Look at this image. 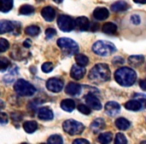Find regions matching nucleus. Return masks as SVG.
<instances>
[{
    "label": "nucleus",
    "mask_w": 146,
    "mask_h": 144,
    "mask_svg": "<svg viewBox=\"0 0 146 144\" xmlns=\"http://www.w3.org/2000/svg\"><path fill=\"white\" fill-rule=\"evenodd\" d=\"M141 107H142L141 102L137 99L130 100V101L125 103V108L128 110H131V111H138V110L141 109Z\"/></svg>",
    "instance_id": "obj_21"
},
{
    "label": "nucleus",
    "mask_w": 146,
    "mask_h": 144,
    "mask_svg": "<svg viewBox=\"0 0 146 144\" xmlns=\"http://www.w3.org/2000/svg\"><path fill=\"white\" fill-rule=\"evenodd\" d=\"M75 26L77 27L79 30L82 31H86L89 29L90 26V21L87 17L85 16H80L78 18H76L75 20Z\"/></svg>",
    "instance_id": "obj_13"
},
{
    "label": "nucleus",
    "mask_w": 146,
    "mask_h": 144,
    "mask_svg": "<svg viewBox=\"0 0 146 144\" xmlns=\"http://www.w3.org/2000/svg\"><path fill=\"white\" fill-rule=\"evenodd\" d=\"M57 44L61 48V50L69 53V54H75L78 52V49H79L77 43L70 38H59Z\"/></svg>",
    "instance_id": "obj_6"
},
{
    "label": "nucleus",
    "mask_w": 146,
    "mask_h": 144,
    "mask_svg": "<svg viewBox=\"0 0 146 144\" xmlns=\"http://www.w3.org/2000/svg\"><path fill=\"white\" fill-rule=\"evenodd\" d=\"M75 61L77 62V64L81 65V66H86L88 64V62H89V59L84 54H76Z\"/></svg>",
    "instance_id": "obj_31"
},
{
    "label": "nucleus",
    "mask_w": 146,
    "mask_h": 144,
    "mask_svg": "<svg viewBox=\"0 0 146 144\" xmlns=\"http://www.w3.org/2000/svg\"><path fill=\"white\" fill-rule=\"evenodd\" d=\"M105 127V122L102 118H96L93 120V122L90 125V129L93 133H98L99 131H101L102 129H104Z\"/></svg>",
    "instance_id": "obj_18"
},
{
    "label": "nucleus",
    "mask_w": 146,
    "mask_h": 144,
    "mask_svg": "<svg viewBox=\"0 0 146 144\" xmlns=\"http://www.w3.org/2000/svg\"><path fill=\"white\" fill-rule=\"evenodd\" d=\"M144 60L145 59H144V56H142V55H132V56H130L128 58V62L131 65H133V66H139L144 62Z\"/></svg>",
    "instance_id": "obj_24"
},
{
    "label": "nucleus",
    "mask_w": 146,
    "mask_h": 144,
    "mask_svg": "<svg viewBox=\"0 0 146 144\" xmlns=\"http://www.w3.org/2000/svg\"><path fill=\"white\" fill-rule=\"evenodd\" d=\"M128 8V4L123 1V0H120V1H116L115 3L111 5V10L113 12H121V11H125Z\"/></svg>",
    "instance_id": "obj_20"
},
{
    "label": "nucleus",
    "mask_w": 146,
    "mask_h": 144,
    "mask_svg": "<svg viewBox=\"0 0 146 144\" xmlns=\"http://www.w3.org/2000/svg\"><path fill=\"white\" fill-rule=\"evenodd\" d=\"M139 85H140V87L144 90V91H146V79L141 80V81L139 82Z\"/></svg>",
    "instance_id": "obj_44"
},
{
    "label": "nucleus",
    "mask_w": 146,
    "mask_h": 144,
    "mask_svg": "<svg viewBox=\"0 0 146 144\" xmlns=\"http://www.w3.org/2000/svg\"><path fill=\"white\" fill-rule=\"evenodd\" d=\"M85 101L88 104V106L90 108H92V109L100 110L102 108V104L100 102V100L93 94H87L85 96Z\"/></svg>",
    "instance_id": "obj_10"
},
{
    "label": "nucleus",
    "mask_w": 146,
    "mask_h": 144,
    "mask_svg": "<svg viewBox=\"0 0 146 144\" xmlns=\"http://www.w3.org/2000/svg\"><path fill=\"white\" fill-rule=\"evenodd\" d=\"M88 77L92 81L96 82H105L108 81L111 77V72L107 64L104 63H99L96 64L93 68L90 70Z\"/></svg>",
    "instance_id": "obj_2"
},
{
    "label": "nucleus",
    "mask_w": 146,
    "mask_h": 144,
    "mask_svg": "<svg viewBox=\"0 0 146 144\" xmlns=\"http://www.w3.org/2000/svg\"><path fill=\"white\" fill-rule=\"evenodd\" d=\"M0 122L1 124H5L8 122V115L5 112H1V117H0Z\"/></svg>",
    "instance_id": "obj_40"
},
{
    "label": "nucleus",
    "mask_w": 146,
    "mask_h": 144,
    "mask_svg": "<svg viewBox=\"0 0 146 144\" xmlns=\"http://www.w3.org/2000/svg\"><path fill=\"white\" fill-rule=\"evenodd\" d=\"M134 97H135V99L139 100L142 105L146 108V95L141 94V93H136V94H134Z\"/></svg>",
    "instance_id": "obj_38"
},
{
    "label": "nucleus",
    "mask_w": 146,
    "mask_h": 144,
    "mask_svg": "<svg viewBox=\"0 0 146 144\" xmlns=\"http://www.w3.org/2000/svg\"><path fill=\"white\" fill-rule=\"evenodd\" d=\"M23 45H24V47H26V48H29L31 45L30 40H29V39H26V40L24 41V43H23Z\"/></svg>",
    "instance_id": "obj_45"
},
{
    "label": "nucleus",
    "mask_w": 146,
    "mask_h": 144,
    "mask_svg": "<svg viewBox=\"0 0 146 144\" xmlns=\"http://www.w3.org/2000/svg\"><path fill=\"white\" fill-rule=\"evenodd\" d=\"M17 23H14V22H11V21H8V20H1L0 21V33H4L6 32H11V31H14L15 29V26Z\"/></svg>",
    "instance_id": "obj_15"
},
{
    "label": "nucleus",
    "mask_w": 146,
    "mask_h": 144,
    "mask_svg": "<svg viewBox=\"0 0 146 144\" xmlns=\"http://www.w3.org/2000/svg\"><path fill=\"white\" fill-rule=\"evenodd\" d=\"M38 118L41 120H45V121H48V120L53 119V112L52 110L49 107H41L38 110Z\"/></svg>",
    "instance_id": "obj_14"
},
{
    "label": "nucleus",
    "mask_w": 146,
    "mask_h": 144,
    "mask_svg": "<svg viewBox=\"0 0 146 144\" xmlns=\"http://www.w3.org/2000/svg\"><path fill=\"white\" fill-rule=\"evenodd\" d=\"M46 87L49 91L53 92V93H58L64 87V84L58 78H50L47 80L46 82Z\"/></svg>",
    "instance_id": "obj_8"
},
{
    "label": "nucleus",
    "mask_w": 146,
    "mask_h": 144,
    "mask_svg": "<svg viewBox=\"0 0 146 144\" xmlns=\"http://www.w3.org/2000/svg\"><path fill=\"white\" fill-rule=\"evenodd\" d=\"M65 92L71 96H77L81 93V86L74 82H70L65 87Z\"/></svg>",
    "instance_id": "obj_12"
},
{
    "label": "nucleus",
    "mask_w": 146,
    "mask_h": 144,
    "mask_svg": "<svg viewBox=\"0 0 146 144\" xmlns=\"http://www.w3.org/2000/svg\"><path fill=\"white\" fill-rule=\"evenodd\" d=\"M78 111L81 112L82 114H85V115H89L91 113L90 108L87 105H85V104H79L78 105Z\"/></svg>",
    "instance_id": "obj_35"
},
{
    "label": "nucleus",
    "mask_w": 146,
    "mask_h": 144,
    "mask_svg": "<svg viewBox=\"0 0 146 144\" xmlns=\"http://www.w3.org/2000/svg\"><path fill=\"white\" fill-rule=\"evenodd\" d=\"M13 7V0H0V10L2 12H8Z\"/></svg>",
    "instance_id": "obj_25"
},
{
    "label": "nucleus",
    "mask_w": 146,
    "mask_h": 144,
    "mask_svg": "<svg viewBox=\"0 0 146 144\" xmlns=\"http://www.w3.org/2000/svg\"><path fill=\"white\" fill-rule=\"evenodd\" d=\"M124 60L123 58H121V57H115V58L113 59V64H120V63H123Z\"/></svg>",
    "instance_id": "obj_42"
},
{
    "label": "nucleus",
    "mask_w": 146,
    "mask_h": 144,
    "mask_svg": "<svg viewBox=\"0 0 146 144\" xmlns=\"http://www.w3.org/2000/svg\"><path fill=\"white\" fill-rule=\"evenodd\" d=\"M54 2H56V3H61L62 2V0H53Z\"/></svg>",
    "instance_id": "obj_47"
},
{
    "label": "nucleus",
    "mask_w": 146,
    "mask_h": 144,
    "mask_svg": "<svg viewBox=\"0 0 146 144\" xmlns=\"http://www.w3.org/2000/svg\"><path fill=\"white\" fill-rule=\"evenodd\" d=\"M39 32H40V28L36 25H31L25 28V33L29 36H36L39 34Z\"/></svg>",
    "instance_id": "obj_29"
},
{
    "label": "nucleus",
    "mask_w": 146,
    "mask_h": 144,
    "mask_svg": "<svg viewBox=\"0 0 146 144\" xmlns=\"http://www.w3.org/2000/svg\"><path fill=\"white\" fill-rule=\"evenodd\" d=\"M14 90L20 96H32L36 92V88L24 79H18L14 84Z\"/></svg>",
    "instance_id": "obj_4"
},
{
    "label": "nucleus",
    "mask_w": 146,
    "mask_h": 144,
    "mask_svg": "<svg viewBox=\"0 0 146 144\" xmlns=\"http://www.w3.org/2000/svg\"><path fill=\"white\" fill-rule=\"evenodd\" d=\"M60 107L62 108L64 111L71 112L75 109V102L72 99H64L61 101Z\"/></svg>",
    "instance_id": "obj_19"
},
{
    "label": "nucleus",
    "mask_w": 146,
    "mask_h": 144,
    "mask_svg": "<svg viewBox=\"0 0 146 144\" xmlns=\"http://www.w3.org/2000/svg\"><path fill=\"white\" fill-rule=\"evenodd\" d=\"M62 127L63 130L65 132H67L68 134H70V135H79L84 130L83 124L72 119L66 120V121L63 122Z\"/></svg>",
    "instance_id": "obj_5"
},
{
    "label": "nucleus",
    "mask_w": 146,
    "mask_h": 144,
    "mask_svg": "<svg viewBox=\"0 0 146 144\" xmlns=\"http://www.w3.org/2000/svg\"><path fill=\"white\" fill-rule=\"evenodd\" d=\"M140 17L138 16V15H132L131 16V22L133 23V24H135V25H138V24H140Z\"/></svg>",
    "instance_id": "obj_41"
},
{
    "label": "nucleus",
    "mask_w": 146,
    "mask_h": 144,
    "mask_svg": "<svg viewBox=\"0 0 146 144\" xmlns=\"http://www.w3.org/2000/svg\"><path fill=\"white\" fill-rule=\"evenodd\" d=\"M17 75V68H13L11 71H9L6 75H4L3 80H4L5 83H11L15 80V77Z\"/></svg>",
    "instance_id": "obj_27"
},
{
    "label": "nucleus",
    "mask_w": 146,
    "mask_h": 144,
    "mask_svg": "<svg viewBox=\"0 0 146 144\" xmlns=\"http://www.w3.org/2000/svg\"><path fill=\"white\" fill-rule=\"evenodd\" d=\"M116 82L122 86H131L135 83L137 74L132 68L129 67H121L117 69L114 74Z\"/></svg>",
    "instance_id": "obj_1"
},
{
    "label": "nucleus",
    "mask_w": 146,
    "mask_h": 144,
    "mask_svg": "<svg viewBox=\"0 0 146 144\" xmlns=\"http://www.w3.org/2000/svg\"><path fill=\"white\" fill-rule=\"evenodd\" d=\"M9 65H10V61L7 58H5V57H1V59H0V66H1V71L2 72H4L8 68Z\"/></svg>",
    "instance_id": "obj_33"
},
{
    "label": "nucleus",
    "mask_w": 146,
    "mask_h": 144,
    "mask_svg": "<svg viewBox=\"0 0 146 144\" xmlns=\"http://www.w3.org/2000/svg\"><path fill=\"white\" fill-rule=\"evenodd\" d=\"M111 140H112L111 132H104V133H101L98 136V141L100 143H103V144L109 143V142H111Z\"/></svg>",
    "instance_id": "obj_28"
},
{
    "label": "nucleus",
    "mask_w": 146,
    "mask_h": 144,
    "mask_svg": "<svg viewBox=\"0 0 146 144\" xmlns=\"http://www.w3.org/2000/svg\"><path fill=\"white\" fill-rule=\"evenodd\" d=\"M41 15H42L43 19L48 22L54 20L55 18V10L51 6H46L41 10Z\"/></svg>",
    "instance_id": "obj_16"
},
{
    "label": "nucleus",
    "mask_w": 146,
    "mask_h": 144,
    "mask_svg": "<svg viewBox=\"0 0 146 144\" xmlns=\"http://www.w3.org/2000/svg\"><path fill=\"white\" fill-rule=\"evenodd\" d=\"M53 68H54V66H53V64L51 62H45L44 64H42V67H41L42 71L45 72V73L51 72V71L53 70Z\"/></svg>",
    "instance_id": "obj_36"
},
{
    "label": "nucleus",
    "mask_w": 146,
    "mask_h": 144,
    "mask_svg": "<svg viewBox=\"0 0 146 144\" xmlns=\"http://www.w3.org/2000/svg\"><path fill=\"white\" fill-rule=\"evenodd\" d=\"M8 48H9L8 41L4 38H0V51L1 52H5Z\"/></svg>",
    "instance_id": "obj_37"
},
{
    "label": "nucleus",
    "mask_w": 146,
    "mask_h": 144,
    "mask_svg": "<svg viewBox=\"0 0 146 144\" xmlns=\"http://www.w3.org/2000/svg\"><path fill=\"white\" fill-rule=\"evenodd\" d=\"M115 125H116V127H117L118 129H120V130H126V129H128V128H129L130 122L128 121V120L126 119V118L120 117V118H118V119H116Z\"/></svg>",
    "instance_id": "obj_23"
},
{
    "label": "nucleus",
    "mask_w": 146,
    "mask_h": 144,
    "mask_svg": "<svg viewBox=\"0 0 146 144\" xmlns=\"http://www.w3.org/2000/svg\"><path fill=\"white\" fill-rule=\"evenodd\" d=\"M48 142L53 144H61L63 143V139L60 135H52L48 138Z\"/></svg>",
    "instance_id": "obj_32"
},
{
    "label": "nucleus",
    "mask_w": 146,
    "mask_h": 144,
    "mask_svg": "<svg viewBox=\"0 0 146 144\" xmlns=\"http://www.w3.org/2000/svg\"><path fill=\"white\" fill-rule=\"evenodd\" d=\"M133 1L138 4H146V0H133Z\"/></svg>",
    "instance_id": "obj_46"
},
{
    "label": "nucleus",
    "mask_w": 146,
    "mask_h": 144,
    "mask_svg": "<svg viewBox=\"0 0 146 144\" xmlns=\"http://www.w3.org/2000/svg\"><path fill=\"white\" fill-rule=\"evenodd\" d=\"M55 34H56V31H55V29H53V28H48V29H46V31H45V35H46L47 38H51V37H53Z\"/></svg>",
    "instance_id": "obj_39"
},
{
    "label": "nucleus",
    "mask_w": 146,
    "mask_h": 144,
    "mask_svg": "<svg viewBox=\"0 0 146 144\" xmlns=\"http://www.w3.org/2000/svg\"><path fill=\"white\" fill-rule=\"evenodd\" d=\"M57 24L58 27L64 32H69L71 31L74 26H75V21L73 20L70 16L67 15H60L57 19Z\"/></svg>",
    "instance_id": "obj_7"
},
{
    "label": "nucleus",
    "mask_w": 146,
    "mask_h": 144,
    "mask_svg": "<svg viewBox=\"0 0 146 144\" xmlns=\"http://www.w3.org/2000/svg\"><path fill=\"white\" fill-rule=\"evenodd\" d=\"M23 128L27 133H33L37 129V123L35 121H26L23 124Z\"/></svg>",
    "instance_id": "obj_26"
},
{
    "label": "nucleus",
    "mask_w": 146,
    "mask_h": 144,
    "mask_svg": "<svg viewBox=\"0 0 146 144\" xmlns=\"http://www.w3.org/2000/svg\"><path fill=\"white\" fill-rule=\"evenodd\" d=\"M73 143H83V144H89V141L86 139H75L74 141H73Z\"/></svg>",
    "instance_id": "obj_43"
},
{
    "label": "nucleus",
    "mask_w": 146,
    "mask_h": 144,
    "mask_svg": "<svg viewBox=\"0 0 146 144\" xmlns=\"http://www.w3.org/2000/svg\"><path fill=\"white\" fill-rule=\"evenodd\" d=\"M85 75V68L79 64H74L71 68L70 76L75 80H79Z\"/></svg>",
    "instance_id": "obj_9"
},
{
    "label": "nucleus",
    "mask_w": 146,
    "mask_h": 144,
    "mask_svg": "<svg viewBox=\"0 0 146 144\" xmlns=\"http://www.w3.org/2000/svg\"><path fill=\"white\" fill-rule=\"evenodd\" d=\"M92 51H93L95 54L99 55V56L106 57L115 52L116 47H115V45L112 44L111 42L100 40V41L95 42L92 45Z\"/></svg>",
    "instance_id": "obj_3"
},
{
    "label": "nucleus",
    "mask_w": 146,
    "mask_h": 144,
    "mask_svg": "<svg viewBox=\"0 0 146 144\" xmlns=\"http://www.w3.org/2000/svg\"><path fill=\"white\" fill-rule=\"evenodd\" d=\"M93 16H94V18L97 19V20L102 21L108 18L109 12H108L107 9L104 8V7H98V8H96L95 10L93 11Z\"/></svg>",
    "instance_id": "obj_17"
},
{
    "label": "nucleus",
    "mask_w": 146,
    "mask_h": 144,
    "mask_svg": "<svg viewBox=\"0 0 146 144\" xmlns=\"http://www.w3.org/2000/svg\"><path fill=\"white\" fill-rule=\"evenodd\" d=\"M102 31H103L105 34H109V35L115 34V33L117 32V26H116V24H114V23H112V22H107L103 25Z\"/></svg>",
    "instance_id": "obj_22"
},
{
    "label": "nucleus",
    "mask_w": 146,
    "mask_h": 144,
    "mask_svg": "<svg viewBox=\"0 0 146 144\" xmlns=\"http://www.w3.org/2000/svg\"><path fill=\"white\" fill-rule=\"evenodd\" d=\"M114 142H115L116 144H126L127 143V139H126V137L122 133H117L116 134L115 141Z\"/></svg>",
    "instance_id": "obj_34"
},
{
    "label": "nucleus",
    "mask_w": 146,
    "mask_h": 144,
    "mask_svg": "<svg viewBox=\"0 0 146 144\" xmlns=\"http://www.w3.org/2000/svg\"><path fill=\"white\" fill-rule=\"evenodd\" d=\"M19 13L22 15H30L32 13H34V7L31 5H22L19 9Z\"/></svg>",
    "instance_id": "obj_30"
},
{
    "label": "nucleus",
    "mask_w": 146,
    "mask_h": 144,
    "mask_svg": "<svg viewBox=\"0 0 146 144\" xmlns=\"http://www.w3.org/2000/svg\"><path fill=\"white\" fill-rule=\"evenodd\" d=\"M105 111L107 115L115 116L120 112V105L115 101H109L105 104Z\"/></svg>",
    "instance_id": "obj_11"
}]
</instances>
